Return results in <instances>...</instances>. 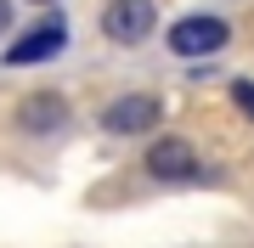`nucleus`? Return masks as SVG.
<instances>
[{
	"label": "nucleus",
	"mask_w": 254,
	"mask_h": 248,
	"mask_svg": "<svg viewBox=\"0 0 254 248\" xmlns=\"http://www.w3.org/2000/svg\"><path fill=\"white\" fill-rule=\"evenodd\" d=\"M164 40H170V51H175V56H209V51H220V46L232 40V23H226V17H209V11H198V17H181Z\"/></svg>",
	"instance_id": "1"
},
{
	"label": "nucleus",
	"mask_w": 254,
	"mask_h": 248,
	"mask_svg": "<svg viewBox=\"0 0 254 248\" xmlns=\"http://www.w3.org/2000/svg\"><path fill=\"white\" fill-rule=\"evenodd\" d=\"M153 28H158L153 0H108V11H102V34L113 46H141Z\"/></svg>",
	"instance_id": "2"
},
{
	"label": "nucleus",
	"mask_w": 254,
	"mask_h": 248,
	"mask_svg": "<svg viewBox=\"0 0 254 248\" xmlns=\"http://www.w3.org/2000/svg\"><path fill=\"white\" fill-rule=\"evenodd\" d=\"M158 96H119L108 113H102V124L113 130V136H141V130H153L158 124Z\"/></svg>",
	"instance_id": "3"
},
{
	"label": "nucleus",
	"mask_w": 254,
	"mask_h": 248,
	"mask_svg": "<svg viewBox=\"0 0 254 248\" xmlns=\"http://www.w3.org/2000/svg\"><path fill=\"white\" fill-rule=\"evenodd\" d=\"M63 40H68V23H63V17H46L34 34H23V40L6 46V62H46V56L63 51Z\"/></svg>",
	"instance_id": "4"
},
{
	"label": "nucleus",
	"mask_w": 254,
	"mask_h": 248,
	"mask_svg": "<svg viewBox=\"0 0 254 248\" xmlns=\"http://www.w3.org/2000/svg\"><path fill=\"white\" fill-rule=\"evenodd\" d=\"M147 175H153V181H192V175H198V152H192L187 141H158V147L147 152Z\"/></svg>",
	"instance_id": "5"
},
{
	"label": "nucleus",
	"mask_w": 254,
	"mask_h": 248,
	"mask_svg": "<svg viewBox=\"0 0 254 248\" xmlns=\"http://www.w3.org/2000/svg\"><path fill=\"white\" fill-rule=\"evenodd\" d=\"M63 96H28L23 107H17V119H23V130H57L63 124Z\"/></svg>",
	"instance_id": "6"
},
{
	"label": "nucleus",
	"mask_w": 254,
	"mask_h": 248,
	"mask_svg": "<svg viewBox=\"0 0 254 248\" xmlns=\"http://www.w3.org/2000/svg\"><path fill=\"white\" fill-rule=\"evenodd\" d=\"M232 101H237V113H249V119H254V85H249V79L232 85Z\"/></svg>",
	"instance_id": "7"
},
{
	"label": "nucleus",
	"mask_w": 254,
	"mask_h": 248,
	"mask_svg": "<svg viewBox=\"0 0 254 248\" xmlns=\"http://www.w3.org/2000/svg\"><path fill=\"white\" fill-rule=\"evenodd\" d=\"M0 28H11V6H6V0H0Z\"/></svg>",
	"instance_id": "8"
},
{
	"label": "nucleus",
	"mask_w": 254,
	"mask_h": 248,
	"mask_svg": "<svg viewBox=\"0 0 254 248\" xmlns=\"http://www.w3.org/2000/svg\"><path fill=\"white\" fill-rule=\"evenodd\" d=\"M40 6H46V0H40Z\"/></svg>",
	"instance_id": "9"
}]
</instances>
